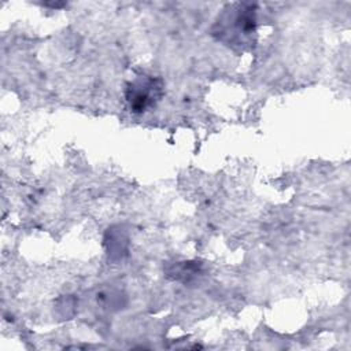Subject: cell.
I'll return each mask as SVG.
<instances>
[{"label":"cell","mask_w":351,"mask_h":351,"mask_svg":"<svg viewBox=\"0 0 351 351\" xmlns=\"http://www.w3.org/2000/svg\"><path fill=\"white\" fill-rule=\"evenodd\" d=\"M202 271V265L199 262H178L169 270V276L174 280H191Z\"/></svg>","instance_id":"obj_2"},{"label":"cell","mask_w":351,"mask_h":351,"mask_svg":"<svg viewBox=\"0 0 351 351\" xmlns=\"http://www.w3.org/2000/svg\"><path fill=\"white\" fill-rule=\"evenodd\" d=\"M163 95V81L158 77L141 75L125 86V99L130 110L143 114L154 107Z\"/></svg>","instance_id":"obj_1"}]
</instances>
